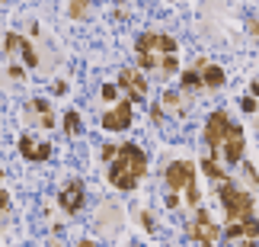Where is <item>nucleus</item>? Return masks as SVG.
<instances>
[{"instance_id":"1","label":"nucleus","mask_w":259,"mask_h":247,"mask_svg":"<svg viewBox=\"0 0 259 247\" xmlns=\"http://www.w3.org/2000/svg\"><path fill=\"white\" fill-rule=\"evenodd\" d=\"M147 173V154L138 148L135 142H125V145H118V154L109 161V183L115 186V190H135L138 183H141V177Z\"/></svg>"},{"instance_id":"2","label":"nucleus","mask_w":259,"mask_h":247,"mask_svg":"<svg viewBox=\"0 0 259 247\" xmlns=\"http://www.w3.org/2000/svg\"><path fill=\"white\" fill-rule=\"evenodd\" d=\"M218 199L224 205V219L227 225H237V222H246V219H256L253 215V196L243 193L231 177L218 180Z\"/></svg>"},{"instance_id":"3","label":"nucleus","mask_w":259,"mask_h":247,"mask_svg":"<svg viewBox=\"0 0 259 247\" xmlns=\"http://www.w3.org/2000/svg\"><path fill=\"white\" fill-rule=\"evenodd\" d=\"M135 52H138V64L147 67V71H157V74H160L163 61L170 55H176V42H173L170 36H160V32H144L141 39H138Z\"/></svg>"},{"instance_id":"4","label":"nucleus","mask_w":259,"mask_h":247,"mask_svg":"<svg viewBox=\"0 0 259 247\" xmlns=\"http://www.w3.org/2000/svg\"><path fill=\"white\" fill-rule=\"evenodd\" d=\"M186 238L195 241V244H202V247H214L218 238H221V228L214 225V219L205 209H195V219L186 225Z\"/></svg>"},{"instance_id":"5","label":"nucleus","mask_w":259,"mask_h":247,"mask_svg":"<svg viewBox=\"0 0 259 247\" xmlns=\"http://www.w3.org/2000/svg\"><path fill=\"white\" fill-rule=\"evenodd\" d=\"M163 180H166V186H170V196H176V193L189 196V190H195V167L189 161H173L163 170Z\"/></svg>"},{"instance_id":"6","label":"nucleus","mask_w":259,"mask_h":247,"mask_svg":"<svg viewBox=\"0 0 259 247\" xmlns=\"http://www.w3.org/2000/svg\"><path fill=\"white\" fill-rule=\"evenodd\" d=\"M224 247H259V222L256 219H246V222L227 225Z\"/></svg>"},{"instance_id":"7","label":"nucleus","mask_w":259,"mask_h":247,"mask_svg":"<svg viewBox=\"0 0 259 247\" xmlns=\"http://www.w3.org/2000/svg\"><path fill=\"white\" fill-rule=\"evenodd\" d=\"M243 151H246L243 128L231 122V125H227V135H224V142H221V157H224V164H227V167H237V164H243Z\"/></svg>"},{"instance_id":"8","label":"nucleus","mask_w":259,"mask_h":247,"mask_svg":"<svg viewBox=\"0 0 259 247\" xmlns=\"http://www.w3.org/2000/svg\"><path fill=\"white\" fill-rule=\"evenodd\" d=\"M227 125H231V119H227V113L224 110H214L211 116L205 119V145H208V151L211 154H221V142H224V135H227Z\"/></svg>"},{"instance_id":"9","label":"nucleus","mask_w":259,"mask_h":247,"mask_svg":"<svg viewBox=\"0 0 259 247\" xmlns=\"http://www.w3.org/2000/svg\"><path fill=\"white\" fill-rule=\"evenodd\" d=\"M118 87L125 90V96L132 103H144L147 100V81H144V74L138 71V67H122V74H118Z\"/></svg>"},{"instance_id":"10","label":"nucleus","mask_w":259,"mask_h":247,"mask_svg":"<svg viewBox=\"0 0 259 247\" xmlns=\"http://www.w3.org/2000/svg\"><path fill=\"white\" fill-rule=\"evenodd\" d=\"M132 116H135L132 100H122V103H115L112 110L103 113V128L106 132H125V128L132 125Z\"/></svg>"},{"instance_id":"11","label":"nucleus","mask_w":259,"mask_h":247,"mask_svg":"<svg viewBox=\"0 0 259 247\" xmlns=\"http://www.w3.org/2000/svg\"><path fill=\"white\" fill-rule=\"evenodd\" d=\"M83 202H87V186L80 180H71L61 193H58V205H61L67 215H77L83 209Z\"/></svg>"},{"instance_id":"12","label":"nucleus","mask_w":259,"mask_h":247,"mask_svg":"<svg viewBox=\"0 0 259 247\" xmlns=\"http://www.w3.org/2000/svg\"><path fill=\"white\" fill-rule=\"evenodd\" d=\"M4 52H7V55L19 52V55H23V61H26V67H38V52L32 48V42H26L19 32H7V39H4Z\"/></svg>"},{"instance_id":"13","label":"nucleus","mask_w":259,"mask_h":247,"mask_svg":"<svg viewBox=\"0 0 259 247\" xmlns=\"http://www.w3.org/2000/svg\"><path fill=\"white\" fill-rule=\"evenodd\" d=\"M19 154H23L26 161H48V157H52V145L38 142L32 135H23L19 138Z\"/></svg>"},{"instance_id":"14","label":"nucleus","mask_w":259,"mask_h":247,"mask_svg":"<svg viewBox=\"0 0 259 247\" xmlns=\"http://www.w3.org/2000/svg\"><path fill=\"white\" fill-rule=\"evenodd\" d=\"M198 77H202V90H221L224 87V71L214 61H198Z\"/></svg>"},{"instance_id":"15","label":"nucleus","mask_w":259,"mask_h":247,"mask_svg":"<svg viewBox=\"0 0 259 247\" xmlns=\"http://www.w3.org/2000/svg\"><path fill=\"white\" fill-rule=\"evenodd\" d=\"M96 228L103 234H115L118 228H122V212L115 209V205H103L96 215Z\"/></svg>"},{"instance_id":"16","label":"nucleus","mask_w":259,"mask_h":247,"mask_svg":"<svg viewBox=\"0 0 259 247\" xmlns=\"http://www.w3.org/2000/svg\"><path fill=\"white\" fill-rule=\"evenodd\" d=\"M26 113H29V116L35 113V125H42V128H55V125H58L55 113H52V106H48V103L42 100V96H35V100L26 106Z\"/></svg>"},{"instance_id":"17","label":"nucleus","mask_w":259,"mask_h":247,"mask_svg":"<svg viewBox=\"0 0 259 247\" xmlns=\"http://www.w3.org/2000/svg\"><path fill=\"white\" fill-rule=\"evenodd\" d=\"M163 106H170V110H176L179 116H183V113H186V106H189V100H186L183 93H173V90H166V93H163Z\"/></svg>"},{"instance_id":"18","label":"nucleus","mask_w":259,"mask_h":247,"mask_svg":"<svg viewBox=\"0 0 259 247\" xmlns=\"http://www.w3.org/2000/svg\"><path fill=\"white\" fill-rule=\"evenodd\" d=\"M186 90H202V77H198V67H186L183 71V93Z\"/></svg>"},{"instance_id":"19","label":"nucleus","mask_w":259,"mask_h":247,"mask_svg":"<svg viewBox=\"0 0 259 247\" xmlns=\"http://www.w3.org/2000/svg\"><path fill=\"white\" fill-rule=\"evenodd\" d=\"M202 170H205V177H208V180H224V170H221V167H218V161H214V157H205V161H202Z\"/></svg>"},{"instance_id":"20","label":"nucleus","mask_w":259,"mask_h":247,"mask_svg":"<svg viewBox=\"0 0 259 247\" xmlns=\"http://www.w3.org/2000/svg\"><path fill=\"white\" fill-rule=\"evenodd\" d=\"M64 132L67 135H80V113H77V110L64 113Z\"/></svg>"},{"instance_id":"21","label":"nucleus","mask_w":259,"mask_h":247,"mask_svg":"<svg viewBox=\"0 0 259 247\" xmlns=\"http://www.w3.org/2000/svg\"><path fill=\"white\" fill-rule=\"evenodd\" d=\"M176 71H179V58H176V55H170V58L163 61V67H160V77H173Z\"/></svg>"},{"instance_id":"22","label":"nucleus","mask_w":259,"mask_h":247,"mask_svg":"<svg viewBox=\"0 0 259 247\" xmlns=\"http://www.w3.org/2000/svg\"><path fill=\"white\" fill-rule=\"evenodd\" d=\"M99 96H103L106 103H118V87H115V84H103V90H99Z\"/></svg>"},{"instance_id":"23","label":"nucleus","mask_w":259,"mask_h":247,"mask_svg":"<svg viewBox=\"0 0 259 247\" xmlns=\"http://www.w3.org/2000/svg\"><path fill=\"white\" fill-rule=\"evenodd\" d=\"M90 0H71V19H83Z\"/></svg>"},{"instance_id":"24","label":"nucleus","mask_w":259,"mask_h":247,"mask_svg":"<svg viewBox=\"0 0 259 247\" xmlns=\"http://www.w3.org/2000/svg\"><path fill=\"white\" fill-rule=\"evenodd\" d=\"M7 209H10V196H7V186H4V170H0V219H4Z\"/></svg>"},{"instance_id":"25","label":"nucleus","mask_w":259,"mask_h":247,"mask_svg":"<svg viewBox=\"0 0 259 247\" xmlns=\"http://www.w3.org/2000/svg\"><path fill=\"white\" fill-rule=\"evenodd\" d=\"M138 219H141V225H144V231H157V225H154V215L151 212H147V209H141V212H138Z\"/></svg>"},{"instance_id":"26","label":"nucleus","mask_w":259,"mask_h":247,"mask_svg":"<svg viewBox=\"0 0 259 247\" xmlns=\"http://www.w3.org/2000/svg\"><path fill=\"white\" fill-rule=\"evenodd\" d=\"M115 154H118V145H106V148H103V161H106V164L112 161Z\"/></svg>"},{"instance_id":"27","label":"nucleus","mask_w":259,"mask_h":247,"mask_svg":"<svg viewBox=\"0 0 259 247\" xmlns=\"http://www.w3.org/2000/svg\"><path fill=\"white\" fill-rule=\"evenodd\" d=\"M151 119H154L157 125H160V122H163V106H160V103H157V106H154V110H151Z\"/></svg>"},{"instance_id":"28","label":"nucleus","mask_w":259,"mask_h":247,"mask_svg":"<svg viewBox=\"0 0 259 247\" xmlns=\"http://www.w3.org/2000/svg\"><path fill=\"white\" fill-rule=\"evenodd\" d=\"M250 32H253V39H256V42H259V19H256V16L250 19Z\"/></svg>"},{"instance_id":"29","label":"nucleus","mask_w":259,"mask_h":247,"mask_svg":"<svg viewBox=\"0 0 259 247\" xmlns=\"http://www.w3.org/2000/svg\"><path fill=\"white\" fill-rule=\"evenodd\" d=\"M243 110H246V113L256 110V96H246V100H243Z\"/></svg>"},{"instance_id":"30","label":"nucleus","mask_w":259,"mask_h":247,"mask_svg":"<svg viewBox=\"0 0 259 247\" xmlns=\"http://www.w3.org/2000/svg\"><path fill=\"white\" fill-rule=\"evenodd\" d=\"M77 247H99V244H96V241H80Z\"/></svg>"},{"instance_id":"31","label":"nucleus","mask_w":259,"mask_h":247,"mask_svg":"<svg viewBox=\"0 0 259 247\" xmlns=\"http://www.w3.org/2000/svg\"><path fill=\"white\" fill-rule=\"evenodd\" d=\"M256 116H259V96H256Z\"/></svg>"}]
</instances>
